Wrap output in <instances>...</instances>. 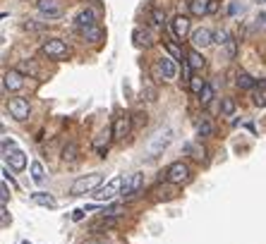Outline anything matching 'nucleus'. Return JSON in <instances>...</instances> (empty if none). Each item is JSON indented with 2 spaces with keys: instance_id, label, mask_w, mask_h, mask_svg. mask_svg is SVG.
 <instances>
[{
  "instance_id": "29",
  "label": "nucleus",
  "mask_w": 266,
  "mask_h": 244,
  "mask_svg": "<svg viewBox=\"0 0 266 244\" xmlns=\"http://www.w3.org/2000/svg\"><path fill=\"white\" fill-rule=\"evenodd\" d=\"M221 115H226V117L235 115V101H233V98H223V103H221Z\"/></svg>"
},
{
  "instance_id": "7",
  "label": "nucleus",
  "mask_w": 266,
  "mask_h": 244,
  "mask_svg": "<svg viewBox=\"0 0 266 244\" xmlns=\"http://www.w3.org/2000/svg\"><path fill=\"white\" fill-rule=\"evenodd\" d=\"M7 110H10V115L15 117V120H27L31 115V106L27 98H22V96H17V98H10V103H7Z\"/></svg>"
},
{
  "instance_id": "43",
  "label": "nucleus",
  "mask_w": 266,
  "mask_h": 244,
  "mask_svg": "<svg viewBox=\"0 0 266 244\" xmlns=\"http://www.w3.org/2000/svg\"><path fill=\"white\" fill-rule=\"evenodd\" d=\"M254 2H262V5H264V2H266V0H254Z\"/></svg>"
},
{
  "instance_id": "24",
  "label": "nucleus",
  "mask_w": 266,
  "mask_h": 244,
  "mask_svg": "<svg viewBox=\"0 0 266 244\" xmlns=\"http://www.w3.org/2000/svg\"><path fill=\"white\" fill-rule=\"evenodd\" d=\"M213 96H216V89H213V84H204V89H202V94H199V96H197V98H199V103H202V106H209V103H211V101H213Z\"/></svg>"
},
{
  "instance_id": "18",
  "label": "nucleus",
  "mask_w": 266,
  "mask_h": 244,
  "mask_svg": "<svg viewBox=\"0 0 266 244\" xmlns=\"http://www.w3.org/2000/svg\"><path fill=\"white\" fill-rule=\"evenodd\" d=\"M171 27H173V34H175L177 41H182V38H187V34H190V19H187L185 15H177Z\"/></svg>"
},
{
  "instance_id": "17",
  "label": "nucleus",
  "mask_w": 266,
  "mask_h": 244,
  "mask_svg": "<svg viewBox=\"0 0 266 244\" xmlns=\"http://www.w3.org/2000/svg\"><path fill=\"white\" fill-rule=\"evenodd\" d=\"M96 24V12L91 10V7H84V10H79V15L75 17V27L79 29H87V27H94Z\"/></svg>"
},
{
  "instance_id": "11",
  "label": "nucleus",
  "mask_w": 266,
  "mask_h": 244,
  "mask_svg": "<svg viewBox=\"0 0 266 244\" xmlns=\"http://www.w3.org/2000/svg\"><path fill=\"white\" fill-rule=\"evenodd\" d=\"M216 0H190V12L194 17H207L211 12H216Z\"/></svg>"
},
{
  "instance_id": "3",
  "label": "nucleus",
  "mask_w": 266,
  "mask_h": 244,
  "mask_svg": "<svg viewBox=\"0 0 266 244\" xmlns=\"http://www.w3.org/2000/svg\"><path fill=\"white\" fill-rule=\"evenodd\" d=\"M163 180L171 182V185H182V182H187V180H190V165L182 161L171 163L168 170L163 172Z\"/></svg>"
},
{
  "instance_id": "25",
  "label": "nucleus",
  "mask_w": 266,
  "mask_h": 244,
  "mask_svg": "<svg viewBox=\"0 0 266 244\" xmlns=\"http://www.w3.org/2000/svg\"><path fill=\"white\" fill-rule=\"evenodd\" d=\"M82 36L87 38V41H91V43H98L101 41V36H103V31H101V27H87V29H82Z\"/></svg>"
},
{
  "instance_id": "33",
  "label": "nucleus",
  "mask_w": 266,
  "mask_h": 244,
  "mask_svg": "<svg viewBox=\"0 0 266 244\" xmlns=\"http://www.w3.org/2000/svg\"><path fill=\"white\" fill-rule=\"evenodd\" d=\"M101 213H103V216H118V213H122V206H120V204L103 206V208H101Z\"/></svg>"
},
{
  "instance_id": "26",
  "label": "nucleus",
  "mask_w": 266,
  "mask_h": 244,
  "mask_svg": "<svg viewBox=\"0 0 266 244\" xmlns=\"http://www.w3.org/2000/svg\"><path fill=\"white\" fill-rule=\"evenodd\" d=\"M235 84H237V89H252V86H257V79H252L247 72H237V77H235Z\"/></svg>"
},
{
  "instance_id": "9",
  "label": "nucleus",
  "mask_w": 266,
  "mask_h": 244,
  "mask_svg": "<svg viewBox=\"0 0 266 244\" xmlns=\"http://www.w3.org/2000/svg\"><path fill=\"white\" fill-rule=\"evenodd\" d=\"M24 86V72L22 70H7L2 75V89L5 91H19Z\"/></svg>"
},
{
  "instance_id": "31",
  "label": "nucleus",
  "mask_w": 266,
  "mask_h": 244,
  "mask_svg": "<svg viewBox=\"0 0 266 244\" xmlns=\"http://www.w3.org/2000/svg\"><path fill=\"white\" fill-rule=\"evenodd\" d=\"M228 38H230V34H228L226 29H218V31L213 34V43H218V46H226Z\"/></svg>"
},
{
  "instance_id": "13",
  "label": "nucleus",
  "mask_w": 266,
  "mask_h": 244,
  "mask_svg": "<svg viewBox=\"0 0 266 244\" xmlns=\"http://www.w3.org/2000/svg\"><path fill=\"white\" fill-rule=\"evenodd\" d=\"M5 163H7L12 170H24V168H27V156H24V151H19V149H10V151L5 153Z\"/></svg>"
},
{
  "instance_id": "28",
  "label": "nucleus",
  "mask_w": 266,
  "mask_h": 244,
  "mask_svg": "<svg viewBox=\"0 0 266 244\" xmlns=\"http://www.w3.org/2000/svg\"><path fill=\"white\" fill-rule=\"evenodd\" d=\"M77 151H79V149H77V144H75V141H70V144L62 149V158H65V161H75V158H77Z\"/></svg>"
},
{
  "instance_id": "20",
  "label": "nucleus",
  "mask_w": 266,
  "mask_h": 244,
  "mask_svg": "<svg viewBox=\"0 0 266 244\" xmlns=\"http://www.w3.org/2000/svg\"><path fill=\"white\" fill-rule=\"evenodd\" d=\"M163 48H166V53L171 55L173 60H177V62H185V60H187V53H185L177 43H173V41H166V43H163Z\"/></svg>"
},
{
  "instance_id": "40",
  "label": "nucleus",
  "mask_w": 266,
  "mask_h": 244,
  "mask_svg": "<svg viewBox=\"0 0 266 244\" xmlns=\"http://www.w3.org/2000/svg\"><path fill=\"white\" fill-rule=\"evenodd\" d=\"M84 216H87V208H77V211L72 213V220H82Z\"/></svg>"
},
{
  "instance_id": "30",
  "label": "nucleus",
  "mask_w": 266,
  "mask_h": 244,
  "mask_svg": "<svg viewBox=\"0 0 266 244\" xmlns=\"http://www.w3.org/2000/svg\"><path fill=\"white\" fill-rule=\"evenodd\" d=\"M204 84H207V81L202 79V77H192V79H190V91L199 96V94H202V89H204Z\"/></svg>"
},
{
  "instance_id": "2",
  "label": "nucleus",
  "mask_w": 266,
  "mask_h": 244,
  "mask_svg": "<svg viewBox=\"0 0 266 244\" xmlns=\"http://www.w3.org/2000/svg\"><path fill=\"white\" fill-rule=\"evenodd\" d=\"M103 182V175L101 172H91L84 177H77L75 185H72V196H82V194H91L96 187H101Z\"/></svg>"
},
{
  "instance_id": "6",
  "label": "nucleus",
  "mask_w": 266,
  "mask_h": 244,
  "mask_svg": "<svg viewBox=\"0 0 266 244\" xmlns=\"http://www.w3.org/2000/svg\"><path fill=\"white\" fill-rule=\"evenodd\" d=\"M177 60H173L171 55H161L158 62H156V72H158V79L173 81L177 77Z\"/></svg>"
},
{
  "instance_id": "21",
  "label": "nucleus",
  "mask_w": 266,
  "mask_h": 244,
  "mask_svg": "<svg viewBox=\"0 0 266 244\" xmlns=\"http://www.w3.org/2000/svg\"><path fill=\"white\" fill-rule=\"evenodd\" d=\"M115 225H118V218L115 216H103L101 220H96L91 227H94V232H106V230H111Z\"/></svg>"
},
{
  "instance_id": "39",
  "label": "nucleus",
  "mask_w": 266,
  "mask_h": 244,
  "mask_svg": "<svg viewBox=\"0 0 266 244\" xmlns=\"http://www.w3.org/2000/svg\"><path fill=\"white\" fill-rule=\"evenodd\" d=\"M228 12H230V15H237V12H245V5H240V2H233V5L228 7Z\"/></svg>"
},
{
  "instance_id": "22",
  "label": "nucleus",
  "mask_w": 266,
  "mask_h": 244,
  "mask_svg": "<svg viewBox=\"0 0 266 244\" xmlns=\"http://www.w3.org/2000/svg\"><path fill=\"white\" fill-rule=\"evenodd\" d=\"M187 62H190V67H192V70H202V67L207 65V60L202 57V53H199L197 48L187 53Z\"/></svg>"
},
{
  "instance_id": "14",
  "label": "nucleus",
  "mask_w": 266,
  "mask_h": 244,
  "mask_svg": "<svg viewBox=\"0 0 266 244\" xmlns=\"http://www.w3.org/2000/svg\"><path fill=\"white\" fill-rule=\"evenodd\" d=\"M132 132V117L130 115H120L118 120L113 122V136L115 139H125Z\"/></svg>"
},
{
  "instance_id": "32",
  "label": "nucleus",
  "mask_w": 266,
  "mask_h": 244,
  "mask_svg": "<svg viewBox=\"0 0 266 244\" xmlns=\"http://www.w3.org/2000/svg\"><path fill=\"white\" fill-rule=\"evenodd\" d=\"M235 55H237V41L235 38H228V43H226V57L233 60Z\"/></svg>"
},
{
  "instance_id": "35",
  "label": "nucleus",
  "mask_w": 266,
  "mask_h": 244,
  "mask_svg": "<svg viewBox=\"0 0 266 244\" xmlns=\"http://www.w3.org/2000/svg\"><path fill=\"white\" fill-rule=\"evenodd\" d=\"M17 70H22V72H29V75H34V77L38 75V67H36L34 62H29V60H27V62H22V65H19Z\"/></svg>"
},
{
  "instance_id": "8",
  "label": "nucleus",
  "mask_w": 266,
  "mask_h": 244,
  "mask_svg": "<svg viewBox=\"0 0 266 244\" xmlns=\"http://www.w3.org/2000/svg\"><path fill=\"white\" fill-rule=\"evenodd\" d=\"M142 187H144V175H142V172H132V175L125 177L120 194H122V196H134L137 191H142Z\"/></svg>"
},
{
  "instance_id": "19",
  "label": "nucleus",
  "mask_w": 266,
  "mask_h": 244,
  "mask_svg": "<svg viewBox=\"0 0 266 244\" xmlns=\"http://www.w3.org/2000/svg\"><path fill=\"white\" fill-rule=\"evenodd\" d=\"M31 201L38 204V206H43V208H56V206H58L56 199H53L48 191H34V194H31Z\"/></svg>"
},
{
  "instance_id": "10",
  "label": "nucleus",
  "mask_w": 266,
  "mask_h": 244,
  "mask_svg": "<svg viewBox=\"0 0 266 244\" xmlns=\"http://www.w3.org/2000/svg\"><path fill=\"white\" fill-rule=\"evenodd\" d=\"M36 10L46 17V19H58L62 15V7H60L58 0H38L36 2Z\"/></svg>"
},
{
  "instance_id": "23",
  "label": "nucleus",
  "mask_w": 266,
  "mask_h": 244,
  "mask_svg": "<svg viewBox=\"0 0 266 244\" xmlns=\"http://www.w3.org/2000/svg\"><path fill=\"white\" fill-rule=\"evenodd\" d=\"M31 180H34L36 185H43V182H46V170H43V165L38 161L31 163Z\"/></svg>"
},
{
  "instance_id": "37",
  "label": "nucleus",
  "mask_w": 266,
  "mask_h": 244,
  "mask_svg": "<svg viewBox=\"0 0 266 244\" xmlns=\"http://www.w3.org/2000/svg\"><path fill=\"white\" fill-rule=\"evenodd\" d=\"M24 29H27V31H41L43 24H38V22H24Z\"/></svg>"
},
{
  "instance_id": "15",
  "label": "nucleus",
  "mask_w": 266,
  "mask_h": 244,
  "mask_svg": "<svg viewBox=\"0 0 266 244\" xmlns=\"http://www.w3.org/2000/svg\"><path fill=\"white\" fill-rule=\"evenodd\" d=\"M111 139H115V136H113V127H111V130H103V132H98V134H96V139H94V149H96V153H98V156H106Z\"/></svg>"
},
{
  "instance_id": "36",
  "label": "nucleus",
  "mask_w": 266,
  "mask_h": 244,
  "mask_svg": "<svg viewBox=\"0 0 266 244\" xmlns=\"http://www.w3.org/2000/svg\"><path fill=\"white\" fill-rule=\"evenodd\" d=\"M254 29H259V31H262V29H266V12H262V15L257 17V22H254Z\"/></svg>"
},
{
  "instance_id": "27",
  "label": "nucleus",
  "mask_w": 266,
  "mask_h": 244,
  "mask_svg": "<svg viewBox=\"0 0 266 244\" xmlns=\"http://www.w3.org/2000/svg\"><path fill=\"white\" fill-rule=\"evenodd\" d=\"M197 134H199V136H211V134H213V122H211L209 117L197 120Z\"/></svg>"
},
{
  "instance_id": "34",
  "label": "nucleus",
  "mask_w": 266,
  "mask_h": 244,
  "mask_svg": "<svg viewBox=\"0 0 266 244\" xmlns=\"http://www.w3.org/2000/svg\"><path fill=\"white\" fill-rule=\"evenodd\" d=\"M151 19H153L156 27H163V24H166V15H163L161 10H153V12H151Z\"/></svg>"
},
{
  "instance_id": "16",
  "label": "nucleus",
  "mask_w": 266,
  "mask_h": 244,
  "mask_svg": "<svg viewBox=\"0 0 266 244\" xmlns=\"http://www.w3.org/2000/svg\"><path fill=\"white\" fill-rule=\"evenodd\" d=\"M132 38H134V46L137 48H151L156 43V38H153V34L149 29H134L132 31Z\"/></svg>"
},
{
  "instance_id": "1",
  "label": "nucleus",
  "mask_w": 266,
  "mask_h": 244,
  "mask_svg": "<svg viewBox=\"0 0 266 244\" xmlns=\"http://www.w3.org/2000/svg\"><path fill=\"white\" fill-rule=\"evenodd\" d=\"M175 139V132H173V127H163V130H158L156 134L149 139L147 144V158L149 161H153V158H158L168 146H171V141Z\"/></svg>"
},
{
  "instance_id": "42",
  "label": "nucleus",
  "mask_w": 266,
  "mask_h": 244,
  "mask_svg": "<svg viewBox=\"0 0 266 244\" xmlns=\"http://www.w3.org/2000/svg\"><path fill=\"white\" fill-rule=\"evenodd\" d=\"M254 103H257V106H266V101L264 98H259V96H254Z\"/></svg>"
},
{
  "instance_id": "38",
  "label": "nucleus",
  "mask_w": 266,
  "mask_h": 244,
  "mask_svg": "<svg viewBox=\"0 0 266 244\" xmlns=\"http://www.w3.org/2000/svg\"><path fill=\"white\" fill-rule=\"evenodd\" d=\"M0 204H2V208H7V185H2V189H0Z\"/></svg>"
},
{
  "instance_id": "12",
  "label": "nucleus",
  "mask_w": 266,
  "mask_h": 244,
  "mask_svg": "<svg viewBox=\"0 0 266 244\" xmlns=\"http://www.w3.org/2000/svg\"><path fill=\"white\" fill-rule=\"evenodd\" d=\"M211 43H213V34H211L207 27L192 31V46H194L197 51H199V48H209Z\"/></svg>"
},
{
  "instance_id": "41",
  "label": "nucleus",
  "mask_w": 266,
  "mask_h": 244,
  "mask_svg": "<svg viewBox=\"0 0 266 244\" xmlns=\"http://www.w3.org/2000/svg\"><path fill=\"white\" fill-rule=\"evenodd\" d=\"M87 244H111L106 237H94V240H87Z\"/></svg>"
},
{
  "instance_id": "4",
  "label": "nucleus",
  "mask_w": 266,
  "mask_h": 244,
  "mask_svg": "<svg viewBox=\"0 0 266 244\" xmlns=\"http://www.w3.org/2000/svg\"><path fill=\"white\" fill-rule=\"evenodd\" d=\"M41 53L51 60H67L70 51H67V43L62 38H48L43 46H41Z\"/></svg>"
},
{
  "instance_id": "5",
  "label": "nucleus",
  "mask_w": 266,
  "mask_h": 244,
  "mask_svg": "<svg viewBox=\"0 0 266 244\" xmlns=\"http://www.w3.org/2000/svg\"><path fill=\"white\" fill-rule=\"evenodd\" d=\"M122 182H125V177H113L111 182H106V185H101V187H96V189L91 191V196L96 199V201H111L120 189H122Z\"/></svg>"
}]
</instances>
